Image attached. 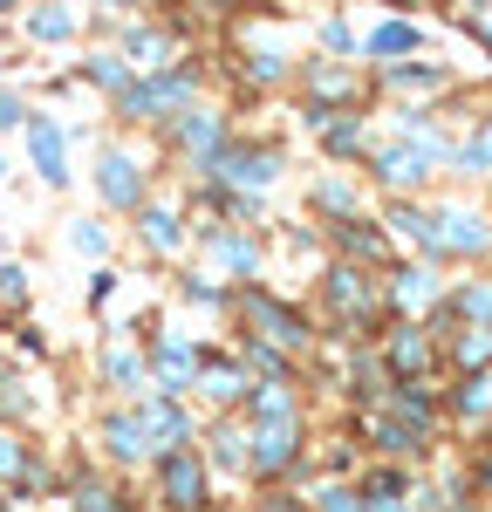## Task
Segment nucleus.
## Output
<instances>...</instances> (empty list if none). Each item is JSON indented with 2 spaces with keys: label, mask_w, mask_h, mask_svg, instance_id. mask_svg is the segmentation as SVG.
Instances as JSON below:
<instances>
[{
  "label": "nucleus",
  "mask_w": 492,
  "mask_h": 512,
  "mask_svg": "<svg viewBox=\"0 0 492 512\" xmlns=\"http://www.w3.org/2000/svg\"><path fill=\"white\" fill-rule=\"evenodd\" d=\"M7 123H21V103H14V96L0 89V130H7Z\"/></svg>",
  "instance_id": "12"
},
{
  "label": "nucleus",
  "mask_w": 492,
  "mask_h": 512,
  "mask_svg": "<svg viewBox=\"0 0 492 512\" xmlns=\"http://www.w3.org/2000/svg\"><path fill=\"white\" fill-rule=\"evenodd\" d=\"M212 396H240V376L233 369H212Z\"/></svg>",
  "instance_id": "9"
},
{
  "label": "nucleus",
  "mask_w": 492,
  "mask_h": 512,
  "mask_svg": "<svg viewBox=\"0 0 492 512\" xmlns=\"http://www.w3.org/2000/svg\"><path fill=\"white\" fill-rule=\"evenodd\" d=\"M410 41H417V28H404V21H397V28H376V35H369V48H376V55H390V48H410Z\"/></svg>",
  "instance_id": "5"
},
{
  "label": "nucleus",
  "mask_w": 492,
  "mask_h": 512,
  "mask_svg": "<svg viewBox=\"0 0 492 512\" xmlns=\"http://www.w3.org/2000/svg\"><path fill=\"white\" fill-rule=\"evenodd\" d=\"M144 239H158V246H178V226H171V212H144Z\"/></svg>",
  "instance_id": "6"
},
{
  "label": "nucleus",
  "mask_w": 492,
  "mask_h": 512,
  "mask_svg": "<svg viewBox=\"0 0 492 512\" xmlns=\"http://www.w3.org/2000/svg\"><path fill=\"white\" fill-rule=\"evenodd\" d=\"M164 492H171V506H199L205 499V472L192 451H171L164 458Z\"/></svg>",
  "instance_id": "1"
},
{
  "label": "nucleus",
  "mask_w": 492,
  "mask_h": 512,
  "mask_svg": "<svg viewBox=\"0 0 492 512\" xmlns=\"http://www.w3.org/2000/svg\"><path fill=\"white\" fill-rule=\"evenodd\" d=\"M14 465H21V458H14V444L0 437V472H14Z\"/></svg>",
  "instance_id": "13"
},
{
  "label": "nucleus",
  "mask_w": 492,
  "mask_h": 512,
  "mask_svg": "<svg viewBox=\"0 0 492 512\" xmlns=\"http://www.w3.org/2000/svg\"><path fill=\"white\" fill-rule=\"evenodd\" d=\"M76 512H117V506H110V492H82V506Z\"/></svg>",
  "instance_id": "10"
},
{
  "label": "nucleus",
  "mask_w": 492,
  "mask_h": 512,
  "mask_svg": "<svg viewBox=\"0 0 492 512\" xmlns=\"http://www.w3.org/2000/svg\"><path fill=\"white\" fill-rule=\"evenodd\" d=\"M486 478H492V472H486Z\"/></svg>",
  "instance_id": "15"
},
{
  "label": "nucleus",
  "mask_w": 492,
  "mask_h": 512,
  "mask_svg": "<svg viewBox=\"0 0 492 512\" xmlns=\"http://www.w3.org/2000/svg\"><path fill=\"white\" fill-rule=\"evenodd\" d=\"M226 178H240V185H267L274 178V158H219Z\"/></svg>",
  "instance_id": "4"
},
{
  "label": "nucleus",
  "mask_w": 492,
  "mask_h": 512,
  "mask_svg": "<svg viewBox=\"0 0 492 512\" xmlns=\"http://www.w3.org/2000/svg\"><path fill=\"white\" fill-rule=\"evenodd\" d=\"M103 198L137 205V164H130V158H103Z\"/></svg>",
  "instance_id": "3"
},
{
  "label": "nucleus",
  "mask_w": 492,
  "mask_h": 512,
  "mask_svg": "<svg viewBox=\"0 0 492 512\" xmlns=\"http://www.w3.org/2000/svg\"><path fill=\"white\" fill-rule=\"evenodd\" d=\"M76 246H82V253H103V226H96V219H82V226H76Z\"/></svg>",
  "instance_id": "7"
},
{
  "label": "nucleus",
  "mask_w": 492,
  "mask_h": 512,
  "mask_svg": "<svg viewBox=\"0 0 492 512\" xmlns=\"http://www.w3.org/2000/svg\"><path fill=\"white\" fill-rule=\"evenodd\" d=\"M0 178H7V158H0Z\"/></svg>",
  "instance_id": "14"
},
{
  "label": "nucleus",
  "mask_w": 492,
  "mask_h": 512,
  "mask_svg": "<svg viewBox=\"0 0 492 512\" xmlns=\"http://www.w3.org/2000/svg\"><path fill=\"white\" fill-rule=\"evenodd\" d=\"M35 35H48V41L69 35V14H35Z\"/></svg>",
  "instance_id": "8"
},
{
  "label": "nucleus",
  "mask_w": 492,
  "mask_h": 512,
  "mask_svg": "<svg viewBox=\"0 0 492 512\" xmlns=\"http://www.w3.org/2000/svg\"><path fill=\"white\" fill-rule=\"evenodd\" d=\"M0 294H7V301L21 294V267H0Z\"/></svg>",
  "instance_id": "11"
},
{
  "label": "nucleus",
  "mask_w": 492,
  "mask_h": 512,
  "mask_svg": "<svg viewBox=\"0 0 492 512\" xmlns=\"http://www.w3.org/2000/svg\"><path fill=\"white\" fill-rule=\"evenodd\" d=\"M28 151H35V164H41V178H48V185H69V164H62V130H55L48 117L28 123Z\"/></svg>",
  "instance_id": "2"
}]
</instances>
